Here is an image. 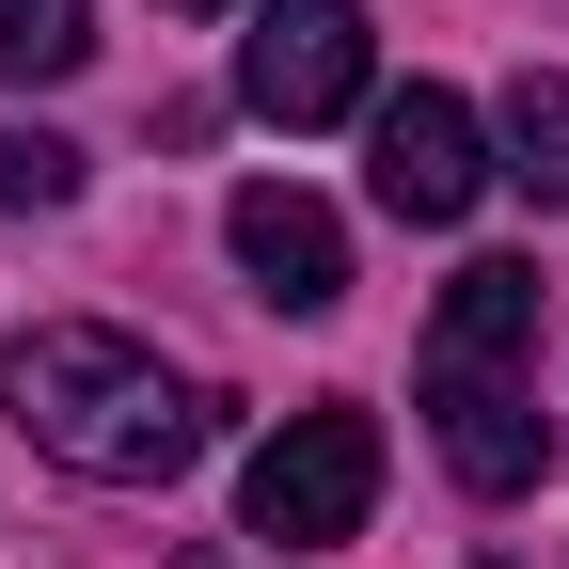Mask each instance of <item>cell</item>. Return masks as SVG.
I'll return each mask as SVG.
<instances>
[{
    "instance_id": "cell-1",
    "label": "cell",
    "mask_w": 569,
    "mask_h": 569,
    "mask_svg": "<svg viewBox=\"0 0 569 569\" xmlns=\"http://www.w3.org/2000/svg\"><path fill=\"white\" fill-rule=\"evenodd\" d=\"M0 411H17L63 475H96V490H174V475L206 459V427H222V396H206V380H174L142 332H96V317L17 332Z\"/></svg>"
},
{
    "instance_id": "cell-2",
    "label": "cell",
    "mask_w": 569,
    "mask_h": 569,
    "mask_svg": "<svg viewBox=\"0 0 569 569\" xmlns=\"http://www.w3.org/2000/svg\"><path fill=\"white\" fill-rule=\"evenodd\" d=\"M538 269L522 253H475L459 284H443V317H427V427H443V475L459 490H538V459H553V427H538Z\"/></svg>"
},
{
    "instance_id": "cell-3",
    "label": "cell",
    "mask_w": 569,
    "mask_h": 569,
    "mask_svg": "<svg viewBox=\"0 0 569 569\" xmlns=\"http://www.w3.org/2000/svg\"><path fill=\"white\" fill-rule=\"evenodd\" d=\"M380 507V427L348 411V396H317V411H284L269 443H253V475H238V522L253 538H284V553H317V538H348Z\"/></svg>"
},
{
    "instance_id": "cell-4",
    "label": "cell",
    "mask_w": 569,
    "mask_h": 569,
    "mask_svg": "<svg viewBox=\"0 0 569 569\" xmlns=\"http://www.w3.org/2000/svg\"><path fill=\"white\" fill-rule=\"evenodd\" d=\"M238 96H253L269 127L365 111V0H269V17L238 32Z\"/></svg>"
},
{
    "instance_id": "cell-5",
    "label": "cell",
    "mask_w": 569,
    "mask_h": 569,
    "mask_svg": "<svg viewBox=\"0 0 569 569\" xmlns=\"http://www.w3.org/2000/svg\"><path fill=\"white\" fill-rule=\"evenodd\" d=\"M222 238H238V269H253V301H284V317H332V301H348V222H332L317 190H238Z\"/></svg>"
},
{
    "instance_id": "cell-6",
    "label": "cell",
    "mask_w": 569,
    "mask_h": 569,
    "mask_svg": "<svg viewBox=\"0 0 569 569\" xmlns=\"http://www.w3.org/2000/svg\"><path fill=\"white\" fill-rule=\"evenodd\" d=\"M475 190H490V142H475V111H459L443 80H411V96L380 111V206H396V222H459Z\"/></svg>"
},
{
    "instance_id": "cell-7",
    "label": "cell",
    "mask_w": 569,
    "mask_h": 569,
    "mask_svg": "<svg viewBox=\"0 0 569 569\" xmlns=\"http://www.w3.org/2000/svg\"><path fill=\"white\" fill-rule=\"evenodd\" d=\"M507 174H522L538 206H569V80H553V63L507 80Z\"/></svg>"
},
{
    "instance_id": "cell-8",
    "label": "cell",
    "mask_w": 569,
    "mask_h": 569,
    "mask_svg": "<svg viewBox=\"0 0 569 569\" xmlns=\"http://www.w3.org/2000/svg\"><path fill=\"white\" fill-rule=\"evenodd\" d=\"M96 63V0H0V80H63Z\"/></svg>"
},
{
    "instance_id": "cell-9",
    "label": "cell",
    "mask_w": 569,
    "mask_h": 569,
    "mask_svg": "<svg viewBox=\"0 0 569 569\" xmlns=\"http://www.w3.org/2000/svg\"><path fill=\"white\" fill-rule=\"evenodd\" d=\"M80 190V142H48V127H0V206H63Z\"/></svg>"
},
{
    "instance_id": "cell-10",
    "label": "cell",
    "mask_w": 569,
    "mask_h": 569,
    "mask_svg": "<svg viewBox=\"0 0 569 569\" xmlns=\"http://www.w3.org/2000/svg\"><path fill=\"white\" fill-rule=\"evenodd\" d=\"M174 17H222V0H174Z\"/></svg>"
}]
</instances>
